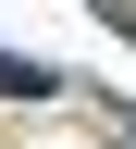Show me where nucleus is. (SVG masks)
<instances>
[{"instance_id":"f257e3e1","label":"nucleus","mask_w":136,"mask_h":149,"mask_svg":"<svg viewBox=\"0 0 136 149\" xmlns=\"http://www.w3.org/2000/svg\"><path fill=\"white\" fill-rule=\"evenodd\" d=\"M0 87H12V100H50L62 74H50V62H25V50H0Z\"/></svg>"}]
</instances>
